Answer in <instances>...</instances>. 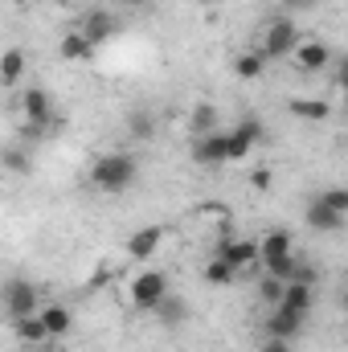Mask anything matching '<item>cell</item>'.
<instances>
[{"label":"cell","instance_id":"cell-2","mask_svg":"<svg viewBox=\"0 0 348 352\" xmlns=\"http://www.w3.org/2000/svg\"><path fill=\"white\" fill-rule=\"evenodd\" d=\"M0 307H4V316H8V320L37 316L41 295H37V287H33L29 278H8V283H4V291H0Z\"/></svg>","mask_w":348,"mask_h":352},{"label":"cell","instance_id":"cell-6","mask_svg":"<svg viewBox=\"0 0 348 352\" xmlns=\"http://www.w3.org/2000/svg\"><path fill=\"white\" fill-rule=\"evenodd\" d=\"M21 119L37 123V127H54V102L41 87H25L21 90Z\"/></svg>","mask_w":348,"mask_h":352},{"label":"cell","instance_id":"cell-29","mask_svg":"<svg viewBox=\"0 0 348 352\" xmlns=\"http://www.w3.org/2000/svg\"><path fill=\"white\" fill-rule=\"evenodd\" d=\"M250 184H254L259 192H266V188H270V168H254V173H250Z\"/></svg>","mask_w":348,"mask_h":352},{"label":"cell","instance_id":"cell-16","mask_svg":"<svg viewBox=\"0 0 348 352\" xmlns=\"http://www.w3.org/2000/svg\"><path fill=\"white\" fill-rule=\"evenodd\" d=\"M115 29H119V25H115V16H111V12H87V21H83V29H78V33L87 37L90 45H102L107 37H115Z\"/></svg>","mask_w":348,"mask_h":352},{"label":"cell","instance_id":"cell-24","mask_svg":"<svg viewBox=\"0 0 348 352\" xmlns=\"http://www.w3.org/2000/svg\"><path fill=\"white\" fill-rule=\"evenodd\" d=\"M193 131H197V135L217 131V107H213V102H197V107H193Z\"/></svg>","mask_w":348,"mask_h":352},{"label":"cell","instance_id":"cell-15","mask_svg":"<svg viewBox=\"0 0 348 352\" xmlns=\"http://www.w3.org/2000/svg\"><path fill=\"white\" fill-rule=\"evenodd\" d=\"M25 70H29V58H25L21 45H12V50L0 54V87H17L25 78Z\"/></svg>","mask_w":348,"mask_h":352},{"label":"cell","instance_id":"cell-1","mask_svg":"<svg viewBox=\"0 0 348 352\" xmlns=\"http://www.w3.org/2000/svg\"><path fill=\"white\" fill-rule=\"evenodd\" d=\"M135 176H140V160L131 152H107L90 164V184L98 192H123L135 184Z\"/></svg>","mask_w":348,"mask_h":352},{"label":"cell","instance_id":"cell-30","mask_svg":"<svg viewBox=\"0 0 348 352\" xmlns=\"http://www.w3.org/2000/svg\"><path fill=\"white\" fill-rule=\"evenodd\" d=\"M259 352H291V340H274V336H266Z\"/></svg>","mask_w":348,"mask_h":352},{"label":"cell","instance_id":"cell-9","mask_svg":"<svg viewBox=\"0 0 348 352\" xmlns=\"http://www.w3.org/2000/svg\"><path fill=\"white\" fill-rule=\"evenodd\" d=\"M274 307H287V311H295V316H312V307H316V287L312 283H283V299L274 303Z\"/></svg>","mask_w":348,"mask_h":352},{"label":"cell","instance_id":"cell-27","mask_svg":"<svg viewBox=\"0 0 348 352\" xmlns=\"http://www.w3.org/2000/svg\"><path fill=\"white\" fill-rule=\"evenodd\" d=\"M259 299L266 307H274L279 299H283V278H274V274H259Z\"/></svg>","mask_w":348,"mask_h":352},{"label":"cell","instance_id":"cell-18","mask_svg":"<svg viewBox=\"0 0 348 352\" xmlns=\"http://www.w3.org/2000/svg\"><path fill=\"white\" fill-rule=\"evenodd\" d=\"M307 226H312L316 234H336V230L345 226V213H332L328 205L312 201V205H307Z\"/></svg>","mask_w":348,"mask_h":352},{"label":"cell","instance_id":"cell-3","mask_svg":"<svg viewBox=\"0 0 348 352\" xmlns=\"http://www.w3.org/2000/svg\"><path fill=\"white\" fill-rule=\"evenodd\" d=\"M303 37H299V25L291 21V16H279L270 29H266V37H262L259 54L266 62H279V58H287V54H295V45H299Z\"/></svg>","mask_w":348,"mask_h":352},{"label":"cell","instance_id":"cell-5","mask_svg":"<svg viewBox=\"0 0 348 352\" xmlns=\"http://www.w3.org/2000/svg\"><path fill=\"white\" fill-rule=\"evenodd\" d=\"M262 123L250 115V119H242L234 131H226V160H246L250 156V148H259L262 144Z\"/></svg>","mask_w":348,"mask_h":352},{"label":"cell","instance_id":"cell-32","mask_svg":"<svg viewBox=\"0 0 348 352\" xmlns=\"http://www.w3.org/2000/svg\"><path fill=\"white\" fill-rule=\"evenodd\" d=\"M8 4H17V8H25V4H29V0H8Z\"/></svg>","mask_w":348,"mask_h":352},{"label":"cell","instance_id":"cell-21","mask_svg":"<svg viewBox=\"0 0 348 352\" xmlns=\"http://www.w3.org/2000/svg\"><path fill=\"white\" fill-rule=\"evenodd\" d=\"M12 332H17L21 344H41V340H50L37 316H21V320H12Z\"/></svg>","mask_w":348,"mask_h":352},{"label":"cell","instance_id":"cell-12","mask_svg":"<svg viewBox=\"0 0 348 352\" xmlns=\"http://www.w3.org/2000/svg\"><path fill=\"white\" fill-rule=\"evenodd\" d=\"M295 62H299V70L320 74V70L332 62V45H328V41H299V45H295Z\"/></svg>","mask_w":348,"mask_h":352},{"label":"cell","instance_id":"cell-10","mask_svg":"<svg viewBox=\"0 0 348 352\" xmlns=\"http://www.w3.org/2000/svg\"><path fill=\"white\" fill-rule=\"evenodd\" d=\"M303 316H295V311H287V307H270V316H266V336H274V340H295L299 332H303Z\"/></svg>","mask_w":348,"mask_h":352},{"label":"cell","instance_id":"cell-31","mask_svg":"<svg viewBox=\"0 0 348 352\" xmlns=\"http://www.w3.org/2000/svg\"><path fill=\"white\" fill-rule=\"evenodd\" d=\"M287 12H303V8H316V0H283Z\"/></svg>","mask_w":348,"mask_h":352},{"label":"cell","instance_id":"cell-34","mask_svg":"<svg viewBox=\"0 0 348 352\" xmlns=\"http://www.w3.org/2000/svg\"><path fill=\"white\" fill-rule=\"evenodd\" d=\"M41 352H54V349H41Z\"/></svg>","mask_w":348,"mask_h":352},{"label":"cell","instance_id":"cell-19","mask_svg":"<svg viewBox=\"0 0 348 352\" xmlns=\"http://www.w3.org/2000/svg\"><path fill=\"white\" fill-rule=\"evenodd\" d=\"M152 316H156L164 328H176V324H184V320H188V307H184V299H173V295H164V299L152 307Z\"/></svg>","mask_w":348,"mask_h":352},{"label":"cell","instance_id":"cell-14","mask_svg":"<svg viewBox=\"0 0 348 352\" xmlns=\"http://www.w3.org/2000/svg\"><path fill=\"white\" fill-rule=\"evenodd\" d=\"M259 258H262V266H274L283 258H291V234L287 230H270L259 242Z\"/></svg>","mask_w":348,"mask_h":352},{"label":"cell","instance_id":"cell-4","mask_svg":"<svg viewBox=\"0 0 348 352\" xmlns=\"http://www.w3.org/2000/svg\"><path fill=\"white\" fill-rule=\"evenodd\" d=\"M164 295H168V274H164V270H144V274H135V283H131V307H135V311H152Z\"/></svg>","mask_w":348,"mask_h":352},{"label":"cell","instance_id":"cell-25","mask_svg":"<svg viewBox=\"0 0 348 352\" xmlns=\"http://www.w3.org/2000/svg\"><path fill=\"white\" fill-rule=\"evenodd\" d=\"M127 131H131V140H152V135H156L152 111H131V115H127Z\"/></svg>","mask_w":348,"mask_h":352},{"label":"cell","instance_id":"cell-28","mask_svg":"<svg viewBox=\"0 0 348 352\" xmlns=\"http://www.w3.org/2000/svg\"><path fill=\"white\" fill-rule=\"evenodd\" d=\"M316 201H320V205H328L332 213H348V188H324Z\"/></svg>","mask_w":348,"mask_h":352},{"label":"cell","instance_id":"cell-17","mask_svg":"<svg viewBox=\"0 0 348 352\" xmlns=\"http://www.w3.org/2000/svg\"><path fill=\"white\" fill-rule=\"evenodd\" d=\"M287 111H291L295 119H307V123H324V119L332 115V102H328V98H291V102H287Z\"/></svg>","mask_w":348,"mask_h":352},{"label":"cell","instance_id":"cell-20","mask_svg":"<svg viewBox=\"0 0 348 352\" xmlns=\"http://www.w3.org/2000/svg\"><path fill=\"white\" fill-rule=\"evenodd\" d=\"M0 164H4L12 176H29V173H33V156H29L21 144H12V148H0Z\"/></svg>","mask_w":348,"mask_h":352},{"label":"cell","instance_id":"cell-23","mask_svg":"<svg viewBox=\"0 0 348 352\" xmlns=\"http://www.w3.org/2000/svg\"><path fill=\"white\" fill-rule=\"evenodd\" d=\"M262 70H266V58H262L259 50H246V54L234 62V74H238V78H246V82L262 78Z\"/></svg>","mask_w":348,"mask_h":352},{"label":"cell","instance_id":"cell-22","mask_svg":"<svg viewBox=\"0 0 348 352\" xmlns=\"http://www.w3.org/2000/svg\"><path fill=\"white\" fill-rule=\"evenodd\" d=\"M90 54H94V45H90V41L83 37V33H78V29L62 37V58H66V62H87Z\"/></svg>","mask_w":348,"mask_h":352},{"label":"cell","instance_id":"cell-7","mask_svg":"<svg viewBox=\"0 0 348 352\" xmlns=\"http://www.w3.org/2000/svg\"><path fill=\"white\" fill-rule=\"evenodd\" d=\"M193 160H197L201 168H221V164H230V160H226V131L217 127V131H209V135H197V140H193Z\"/></svg>","mask_w":348,"mask_h":352},{"label":"cell","instance_id":"cell-13","mask_svg":"<svg viewBox=\"0 0 348 352\" xmlns=\"http://www.w3.org/2000/svg\"><path fill=\"white\" fill-rule=\"evenodd\" d=\"M37 320H41V328H45L50 340H58V336H66V332L74 328V316H70V307H62V303L37 307Z\"/></svg>","mask_w":348,"mask_h":352},{"label":"cell","instance_id":"cell-26","mask_svg":"<svg viewBox=\"0 0 348 352\" xmlns=\"http://www.w3.org/2000/svg\"><path fill=\"white\" fill-rule=\"evenodd\" d=\"M234 278H238V270L226 263V258H209V263H205V283L226 287V283H234Z\"/></svg>","mask_w":348,"mask_h":352},{"label":"cell","instance_id":"cell-11","mask_svg":"<svg viewBox=\"0 0 348 352\" xmlns=\"http://www.w3.org/2000/svg\"><path fill=\"white\" fill-rule=\"evenodd\" d=\"M160 242H164V226H144V230H135V234L127 238V254H131L135 263H148Z\"/></svg>","mask_w":348,"mask_h":352},{"label":"cell","instance_id":"cell-8","mask_svg":"<svg viewBox=\"0 0 348 352\" xmlns=\"http://www.w3.org/2000/svg\"><path fill=\"white\" fill-rule=\"evenodd\" d=\"M213 258H226V263L242 274V270H250V266L259 263V242H246V238H221Z\"/></svg>","mask_w":348,"mask_h":352},{"label":"cell","instance_id":"cell-33","mask_svg":"<svg viewBox=\"0 0 348 352\" xmlns=\"http://www.w3.org/2000/svg\"><path fill=\"white\" fill-rule=\"evenodd\" d=\"M115 4H144V0H115Z\"/></svg>","mask_w":348,"mask_h":352}]
</instances>
